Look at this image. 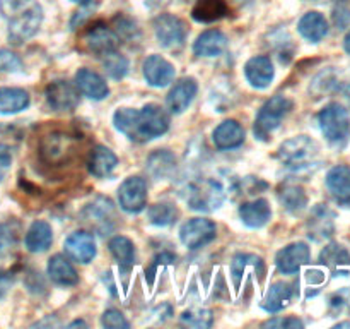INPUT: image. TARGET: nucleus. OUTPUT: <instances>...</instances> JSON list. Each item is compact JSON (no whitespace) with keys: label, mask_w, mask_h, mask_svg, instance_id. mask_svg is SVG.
Returning <instances> with one entry per match:
<instances>
[{"label":"nucleus","mask_w":350,"mask_h":329,"mask_svg":"<svg viewBox=\"0 0 350 329\" xmlns=\"http://www.w3.org/2000/svg\"><path fill=\"white\" fill-rule=\"evenodd\" d=\"M108 247L111 256L115 257L116 263H118L120 266L122 267L133 266L137 254H135V245H133L132 240L126 239V236L123 235H116L109 240Z\"/></svg>","instance_id":"nucleus-34"},{"label":"nucleus","mask_w":350,"mask_h":329,"mask_svg":"<svg viewBox=\"0 0 350 329\" xmlns=\"http://www.w3.org/2000/svg\"><path fill=\"white\" fill-rule=\"evenodd\" d=\"M334 21H335V24H337L338 27H345V26H349V23H350V10L349 9H344V7H340V9H337L335 10V14H334Z\"/></svg>","instance_id":"nucleus-47"},{"label":"nucleus","mask_w":350,"mask_h":329,"mask_svg":"<svg viewBox=\"0 0 350 329\" xmlns=\"http://www.w3.org/2000/svg\"><path fill=\"white\" fill-rule=\"evenodd\" d=\"M64 247L65 254L79 264H89L96 257V252H98L94 235L85 232V230H77V232L70 233L65 240Z\"/></svg>","instance_id":"nucleus-12"},{"label":"nucleus","mask_w":350,"mask_h":329,"mask_svg":"<svg viewBox=\"0 0 350 329\" xmlns=\"http://www.w3.org/2000/svg\"><path fill=\"white\" fill-rule=\"evenodd\" d=\"M75 86L82 95L88 96L89 99H94V101L108 98L109 95V88L105 77L99 75L98 72L91 71V69H79L77 74H75Z\"/></svg>","instance_id":"nucleus-20"},{"label":"nucleus","mask_w":350,"mask_h":329,"mask_svg":"<svg viewBox=\"0 0 350 329\" xmlns=\"http://www.w3.org/2000/svg\"><path fill=\"white\" fill-rule=\"evenodd\" d=\"M334 218L335 215L323 204H318L313 209V215L310 218V236L314 240L327 239L334 232Z\"/></svg>","instance_id":"nucleus-30"},{"label":"nucleus","mask_w":350,"mask_h":329,"mask_svg":"<svg viewBox=\"0 0 350 329\" xmlns=\"http://www.w3.org/2000/svg\"><path fill=\"white\" fill-rule=\"evenodd\" d=\"M118 164V156L106 146H96L89 153L88 170L92 177L105 178L111 173Z\"/></svg>","instance_id":"nucleus-24"},{"label":"nucleus","mask_w":350,"mask_h":329,"mask_svg":"<svg viewBox=\"0 0 350 329\" xmlns=\"http://www.w3.org/2000/svg\"><path fill=\"white\" fill-rule=\"evenodd\" d=\"M342 93H344V98L347 99V103H349V106H350V82H349L347 86H345L344 91H342Z\"/></svg>","instance_id":"nucleus-50"},{"label":"nucleus","mask_w":350,"mask_h":329,"mask_svg":"<svg viewBox=\"0 0 350 329\" xmlns=\"http://www.w3.org/2000/svg\"><path fill=\"white\" fill-rule=\"evenodd\" d=\"M217 235V226L207 218H191L180 228V239L185 247L195 250L207 245Z\"/></svg>","instance_id":"nucleus-9"},{"label":"nucleus","mask_w":350,"mask_h":329,"mask_svg":"<svg viewBox=\"0 0 350 329\" xmlns=\"http://www.w3.org/2000/svg\"><path fill=\"white\" fill-rule=\"evenodd\" d=\"M101 324L103 328L108 329H120V328H129V321L125 319V315L122 314L116 308H108L105 314L101 315Z\"/></svg>","instance_id":"nucleus-40"},{"label":"nucleus","mask_w":350,"mask_h":329,"mask_svg":"<svg viewBox=\"0 0 350 329\" xmlns=\"http://www.w3.org/2000/svg\"><path fill=\"white\" fill-rule=\"evenodd\" d=\"M174 170H176V158L167 149H157L147 158V171L156 180L170 178Z\"/></svg>","instance_id":"nucleus-27"},{"label":"nucleus","mask_w":350,"mask_h":329,"mask_svg":"<svg viewBox=\"0 0 350 329\" xmlns=\"http://www.w3.org/2000/svg\"><path fill=\"white\" fill-rule=\"evenodd\" d=\"M10 287H12V274L7 271H0V298L9 291Z\"/></svg>","instance_id":"nucleus-48"},{"label":"nucleus","mask_w":350,"mask_h":329,"mask_svg":"<svg viewBox=\"0 0 350 329\" xmlns=\"http://www.w3.org/2000/svg\"><path fill=\"white\" fill-rule=\"evenodd\" d=\"M245 75L253 88H269V86L272 84L273 77H275L273 62L270 60V57H267V55H258V57L250 58L245 65Z\"/></svg>","instance_id":"nucleus-16"},{"label":"nucleus","mask_w":350,"mask_h":329,"mask_svg":"<svg viewBox=\"0 0 350 329\" xmlns=\"http://www.w3.org/2000/svg\"><path fill=\"white\" fill-rule=\"evenodd\" d=\"M318 123L330 143H344L350 132V117L340 103H330L318 113Z\"/></svg>","instance_id":"nucleus-6"},{"label":"nucleus","mask_w":350,"mask_h":329,"mask_svg":"<svg viewBox=\"0 0 350 329\" xmlns=\"http://www.w3.org/2000/svg\"><path fill=\"white\" fill-rule=\"evenodd\" d=\"M294 290L289 283H284V281H277L270 287V290L267 291L265 298H263V308L267 312H279L284 307L291 304L293 300Z\"/></svg>","instance_id":"nucleus-31"},{"label":"nucleus","mask_w":350,"mask_h":329,"mask_svg":"<svg viewBox=\"0 0 350 329\" xmlns=\"http://www.w3.org/2000/svg\"><path fill=\"white\" fill-rule=\"evenodd\" d=\"M228 5L224 0H198L191 10V16L198 23H214L228 14Z\"/></svg>","instance_id":"nucleus-32"},{"label":"nucleus","mask_w":350,"mask_h":329,"mask_svg":"<svg viewBox=\"0 0 350 329\" xmlns=\"http://www.w3.org/2000/svg\"><path fill=\"white\" fill-rule=\"evenodd\" d=\"M327 187L340 202L350 201V168L337 164L327 173Z\"/></svg>","instance_id":"nucleus-28"},{"label":"nucleus","mask_w":350,"mask_h":329,"mask_svg":"<svg viewBox=\"0 0 350 329\" xmlns=\"http://www.w3.org/2000/svg\"><path fill=\"white\" fill-rule=\"evenodd\" d=\"M82 216H84V221H88L92 228L103 233L108 232L113 226V218H115L113 202L106 197H98L91 204L85 206Z\"/></svg>","instance_id":"nucleus-17"},{"label":"nucleus","mask_w":350,"mask_h":329,"mask_svg":"<svg viewBox=\"0 0 350 329\" xmlns=\"http://www.w3.org/2000/svg\"><path fill=\"white\" fill-rule=\"evenodd\" d=\"M239 218L248 228H262L272 218V209L267 199H253L239 206Z\"/></svg>","instance_id":"nucleus-21"},{"label":"nucleus","mask_w":350,"mask_h":329,"mask_svg":"<svg viewBox=\"0 0 350 329\" xmlns=\"http://www.w3.org/2000/svg\"><path fill=\"white\" fill-rule=\"evenodd\" d=\"M144 77H146L147 84L152 86V88H166L167 84H171L174 79V65L171 62H167L166 58L161 57V55H150L144 60L142 65Z\"/></svg>","instance_id":"nucleus-14"},{"label":"nucleus","mask_w":350,"mask_h":329,"mask_svg":"<svg viewBox=\"0 0 350 329\" xmlns=\"http://www.w3.org/2000/svg\"><path fill=\"white\" fill-rule=\"evenodd\" d=\"M337 328H350V322H342V324H337Z\"/></svg>","instance_id":"nucleus-53"},{"label":"nucleus","mask_w":350,"mask_h":329,"mask_svg":"<svg viewBox=\"0 0 350 329\" xmlns=\"http://www.w3.org/2000/svg\"><path fill=\"white\" fill-rule=\"evenodd\" d=\"M250 259H252V256H246V254H238V256H236L234 259H232L231 271H232V278H234L236 287H238V284H239V280H241L243 271H245V267L248 266Z\"/></svg>","instance_id":"nucleus-44"},{"label":"nucleus","mask_w":350,"mask_h":329,"mask_svg":"<svg viewBox=\"0 0 350 329\" xmlns=\"http://www.w3.org/2000/svg\"><path fill=\"white\" fill-rule=\"evenodd\" d=\"M297 31L304 40L311 41V43H318L323 40L328 33V21L325 16L317 10L306 12L297 23Z\"/></svg>","instance_id":"nucleus-26"},{"label":"nucleus","mask_w":350,"mask_h":329,"mask_svg":"<svg viewBox=\"0 0 350 329\" xmlns=\"http://www.w3.org/2000/svg\"><path fill=\"white\" fill-rule=\"evenodd\" d=\"M48 276L58 287H74L79 283V274L70 260L62 254H55L48 260Z\"/></svg>","instance_id":"nucleus-23"},{"label":"nucleus","mask_w":350,"mask_h":329,"mask_svg":"<svg viewBox=\"0 0 350 329\" xmlns=\"http://www.w3.org/2000/svg\"><path fill=\"white\" fill-rule=\"evenodd\" d=\"M293 110V101L287 96H273L270 98L265 105L260 108L258 115L255 119V125H253V132L255 137L260 141H267L270 134L282 123L287 113Z\"/></svg>","instance_id":"nucleus-5"},{"label":"nucleus","mask_w":350,"mask_h":329,"mask_svg":"<svg viewBox=\"0 0 350 329\" xmlns=\"http://www.w3.org/2000/svg\"><path fill=\"white\" fill-rule=\"evenodd\" d=\"M84 43L88 47V50L94 51L98 55L109 53V51H115L120 45V38L111 27L105 26V24H96L91 29L85 33Z\"/></svg>","instance_id":"nucleus-18"},{"label":"nucleus","mask_w":350,"mask_h":329,"mask_svg":"<svg viewBox=\"0 0 350 329\" xmlns=\"http://www.w3.org/2000/svg\"><path fill=\"white\" fill-rule=\"evenodd\" d=\"M74 3H79V5H89V3L92 2V0H72Z\"/></svg>","instance_id":"nucleus-51"},{"label":"nucleus","mask_w":350,"mask_h":329,"mask_svg":"<svg viewBox=\"0 0 350 329\" xmlns=\"http://www.w3.org/2000/svg\"><path fill=\"white\" fill-rule=\"evenodd\" d=\"M29 106V93L23 88H0V113L23 112Z\"/></svg>","instance_id":"nucleus-29"},{"label":"nucleus","mask_w":350,"mask_h":329,"mask_svg":"<svg viewBox=\"0 0 350 329\" xmlns=\"http://www.w3.org/2000/svg\"><path fill=\"white\" fill-rule=\"evenodd\" d=\"M116 130L133 143H147L170 129V117L163 106L149 103L144 108H118L113 115Z\"/></svg>","instance_id":"nucleus-1"},{"label":"nucleus","mask_w":350,"mask_h":329,"mask_svg":"<svg viewBox=\"0 0 350 329\" xmlns=\"http://www.w3.org/2000/svg\"><path fill=\"white\" fill-rule=\"evenodd\" d=\"M181 322L191 328H211L212 312L208 308H190L181 314Z\"/></svg>","instance_id":"nucleus-38"},{"label":"nucleus","mask_w":350,"mask_h":329,"mask_svg":"<svg viewBox=\"0 0 350 329\" xmlns=\"http://www.w3.org/2000/svg\"><path fill=\"white\" fill-rule=\"evenodd\" d=\"M115 23H116V26H118V38L120 36H123V38H132L133 34H135V24L132 23V21H129V19H120V17H116L115 19Z\"/></svg>","instance_id":"nucleus-45"},{"label":"nucleus","mask_w":350,"mask_h":329,"mask_svg":"<svg viewBox=\"0 0 350 329\" xmlns=\"http://www.w3.org/2000/svg\"><path fill=\"white\" fill-rule=\"evenodd\" d=\"M23 69V62L10 50H0V72H17Z\"/></svg>","instance_id":"nucleus-41"},{"label":"nucleus","mask_w":350,"mask_h":329,"mask_svg":"<svg viewBox=\"0 0 350 329\" xmlns=\"http://www.w3.org/2000/svg\"><path fill=\"white\" fill-rule=\"evenodd\" d=\"M320 147L310 136H296L279 147V160L293 171H306L317 167Z\"/></svg>","instance_id":"nucleus-3"},{"label":"nucleus","mask_w":350,"mask_h":329,"mask_svg":"<svg viewBox=\"0 0 350 329\" xmlns=\"http://www.w3.org/2000/svg\"><path fill=\"white\" fill-rule=\"evenodd\" d=\"M53 242V230H51L50 223L38 219L27 230L26 236H24V243L26 249L33 254H41L48 250Z\"/></svg>","instance_id":"nucleus-25"},{"label":"nucleus","mask_w":350,"mask_h":329,"mask_svg":"<svg viewBox=\"0 0 350 329\" xmlns=\"http://www.w3.org/2000/svg\"><path fill=\"white\" fill-rule=\"evenodd\" d=\"M157 43L166 50H180L187 41V24L173 14H159L154 19Z\"/></svg>","instance_id":"nucleus-7"},{"label":"nucleus","mask_w":350,"mask_h":329,"mask_svg":"<svg viewBox=\"0 0 350 329\" xmlns=\"http://www.w3.org/2000/svg\"><path fill=\"white\" fill-rule=\"evenodd\" d=\"M228 36L219 29H207L197 38L193 51L197 57H219L228 50Z\"/></svg>","instance_id":"nucleus-22"},{"label":"nucleus","mask_w":350,"mask_h":329,"mask_svg":"<svg viewBox=\"0 0 350 329\" xmlns=\"http://www.w3.org/2000/svg\"><path fill=\"white\" fill-rule=\"evenodd\" d=\"M74 137L65 132H51L41 139L40 154L46 164H64L74 154Z\"/></svg>","instance_id":"nucleus-8"},{"label":"nucleus","mask_w":350,"mask_h":329,"mask_svg":"<svg viewBox=\"0 0 350 329\" xmlns=\"http://www.w3.org/2000/svg\"><path fill=\"white\" fill-rule=\"evenodd\" d=\"M263 328H287V329H294V328H304L303 321H299L297 317H275L272 321L265 322Z\"/></svg>","instance_id":"nucleus-43"},{"label":"nucleus","mask_w":350,"mask_h":329,"mask_svg":"<svg viewBox=\"0 0 350 329\" xmlns=\"http://www.w3.org/2000/svg\"><path fill=\"white\" fill-rule=\"evenodd\" d=\"M344 50L347 51V53L350 55V31L347 34H345V40H344Z\"/></svg>","instance_id":"nucleus-49"},{"label":"nucleus","mask_w":350,"mask_h":329,"mask_svg":"<svg viewBox=\"0 0 350 329\" xmlns=\"http://www.w3.org/2000/svg\"><path fill=\"white\" fill-rule=\"evenodd\" d=\"M245 136L246 134L241 123H239L238 120L229 119L215 127V130L212 132V141H214L217 149L229 151L241 146V144L245 143Z\"/></svg>","instance_id":"nucleus-19"},{"label":"nucleus","mask_w":350,"mask_h":329,"mask_svg":"<svg viewBox=\"0 0 350 329\" xmlns=\"http://www.w3.org/2000/svg\"><path fill=\"white\" fill-rule=\"evenodd\" d=\"M44 96L55 112H72L79 106V89L62 79L51 81L44 89Z\"/></svg>","instance_id":"nucleus-11"},{"label":"nucleus","mask_w":350,"mask_h":329,"mask_svg":"<svg viewBox=\"0 0 350 329\" xmlns=\"http://www.w3.org/2000/svg\"><path fill=\"white\" fill-rule=\"evenodd\" d=\"M19 239V228L14 223L0 225V257H5L14 250Z\"/></svg>","instance_id":"nucleus-39"},{"label":"nucleus","mask_w":350,"mask_h":329,"mask_svg":"<svg viewBox=\"0 0 350 329\" xmlns=\"http://www.w3.org/2000/svg\"><path fill=\"white\" fill-rule=\"evenodd\" d=\"M320 260L325 266L337 269V267H342L350 263V254L340 243H330V245H327L321 250Z\"/></svg>","instance_id":"nucleus-36"},{"label":"nucleus","mask_w":350,"mask_h":329,"mask_svg":"<svg viewBox=\"0 0 350 329\" xmlns=\"http://www.w3.org/2000/svg\"><path fill=\"white\" fill-rule=\"evenodd\" d=\"M120 208L126 212H140L147 204V184L140 177H129L118 188Z\"/></svg>","instance_id":"nucleus-10"},{"label":"nucleus","mask_w":350,"mask_h":329,"mask_svg":"<svg viewBox=\"0 0 350 329\" xmlns=\"http://www.w3.org/2000/svg\"><path fill=\"white\" fill-rule=\"evenodd\" d=\"M279 201L291 212H301L308 206V195L297 184H284L279 188Z\"/></svg>","instance_id":"nucleus-33"},{"label":"nucleus","mask_w":350,"mask_h":329,"mask_svg":"<svg viewBox=\"0 0 350 329\" xmlns=\"http://www.w3.org/2000/svg\"><path fill=\"white\" fill-rule=\"evenodd\" d=\"M338 86V79L335 77L334 71H325L314 79L313 88H318V93H330Z\"/></svg>","instance_id":"nucleus-42"},{"label":"nucleus","mask_w":350,"mask_h":329,"mask_svg":"<svg viewBox=\"0 0 350 329\" xmlns=\"http://www.w3.org/2000/svg\"><path fill=\"white\" fill-rule=\"evenodd\" d=\"M147 218L156 226H170L176 221L178 209L173 204H170V202H157V204L149 208Z\"/></svg>","instance_id":"nucleus-35"},{"label":"nucleus","mask_w":350,"mask_h":329,"mask_svg":"<svg viewBox=\"0 0 350 329\" xmlns=\"http://www.w3.org/2000/svg\"><path fill=\"white\" fill-rule=\"evenodd\" d=\"M228 185L217 177L195 178L185 187V201L195 211H214L224 202Z\"/></svg>","instance_id":"nucleus-2"},{"label":"nucleus","mask_w":350,"mask_h":329,"mask_svg":"<svg viewBox=\"0 0 350 329\" xmlns=\"http://www.w3.org/2000/svg\"><path fill=\"white\" fill-rule=\"evenodd\" d=\"M103 67L108 72L109 77L122 79L129 72V60L118 51H109V53L103 55Z\"/></svg>","instance_id":"nucleus-37"},{"label":"nucleus","mask_w":350,"mask_h":329,"mask_svg":"<svg viewBox=\"0 0 350 329\" xmlns=\"http://www.w3.org/2000/svg\"><path fill=\"white\" fill-rule=\"evenodd\" d=\"M198 91V84L193 77H183L176 82V84L171 88L170 95H167L166 103L167 108L174 115H180L185 110H188V106L191 105V101L195 99Z\"/></svg>","instance_id":"nucleus-15"},{"label":"nucleus","mask_w":350,"mask_h":329,"mask_svg":"<svg viewBox=\"0 0 350 329\" xmlns=\"http://www.w3.org/2000/svg\"><path fill=\"white\" fill-rule=\"evenodd\" d=\"M74 326H85V322H82V321H75V322H72L70 328H74Z\"/></svg>","instance_id":"nucleus-52"},{"label":"nucleus","mask_w":350,"mask_h":329,"mask_svg":"<svg viewBox=\"0 0 350 329\" xmlns=\"http://www.w3.org/2000/svg\"><path fill=\"white\" fill-rule=\"evenodd\" d=\"M7 36L12 45H23L38 33L43 21V9L36 0L7 17Z\"/></svg>","instance_id":"nucleus-4"},{"label":"nucleus","mask_w":350,"mask_h":329,"mask_svg":"<svg viewBox=\"0 0 350 329\" xmlns=\"http://www.w3.org/2000/svg\"><path fill=\"white\" fill-rule=\"evenodd\" d=\"M311 259V250L308 247V243L304 242H294L289 243L287 247L280 249L277 252L275 264L277 269L282 274H294L304 266V264L310 263Z\"/></svg>","instance_id":"nucleus-13"},{"label":"nucleus","mask_w":350,"mask_h":329,"mask_svg":"<svg viewBox=\"0 0 350 329\" xmlns=\"http://www.w3.org/2000/svg\"><path fill=\"white\" fill-rule=\"evenodd\" d=\"M10 163H12V154H10L9 147L0 144V180L10 168Z\"/></svg>","instance_id":"nucleus-46"}]
</instances>
